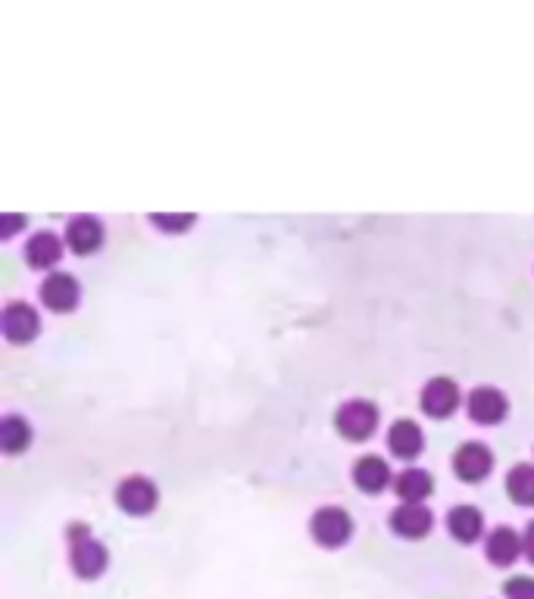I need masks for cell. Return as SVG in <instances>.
Returning a JSON list of instances; mask_svg holds the SVG:
<instances>
[{
	"instance_id": "obj_1",
	"label": "cell",
	"mask_w": 534,
	"mask_h": 599,
	"mask_svg": "<svg viewBox=\"0 0 534 599\" xmlns=\"http://www.w3.org/2000/svg\"><path fill=\"white\" fill-rule=\"evenodd\" d=\"M69 565L75 568V575L91 581L100 571L107 568V546L97 543L85 525H72L69 528Z\"/></svg>"
},
{
	"instance_id": "obj_2",
	"label": "cell",
	"mask_w": 534,
	"mask_h": 599,
	"mask_svg": "<svg viewBox=\"0 0 534 599\" xmlns=\"http://www.w3.org/2000/svg\"><path fill=\"white\" fill-rule=\"evenodd\" d=\"M335 425H338L341 437H347V440H366V437H372V431L378 425V409L369 400H350L338 409Z\"/></svg>"
},
{
	"instance_id": "obj_3",
	"label": "cell",
	"mask_w": 534,
	"mask_h": 599,
	"mask_svg": "<svg viewBox=\"0 0 534 599\" xmlns=\"http://www.w3.org/2000/svg\"><path fill=\"white\" fill-rule=\"evenodd\" d=\"M310 531H313L316 543H322V546H341V543L350 537L353 522H350V515H347L344 509L325 506V509H319V512L313 515Z\"/></svg>"
},
{
	"instance_id": "obj_4",
	"label": "cell",
	"mask_w": 534,
	"mask_h": 599,
	"mask_svg": "<svg viewBox=\"0 0 534 599\" xmlns=\"http://www.w3.org/2000/svg\"><path fill=\"white\" fill-rule=\"evenodd\" d=\"M157 484H150L147 478H125L116 487V503L122 512L129 515H147L150 509L157 506Z\"/></svg>"
},
{
	"instance_id": "obj_5",
	"label": "cell",
	"mask_w": 534,
	"mask_h": 599,
	"mask_svg": "<svg viewBox=\"0 0 534 599\" xmlns=\"http://www.w3.org/2000/svg\"><path fill=\"white\" fill-rule=\"evenodd\" d=\"M79 297H82V288L79 281L66 272H57V275H47L44 284H41V300L54 309V312H69L79 306Z\"/></svg>"
},
{
	"instance_id": "obj_6",
	"label": "cell",
	"mask_w": 534,
	"mask_h": 599,
	"mask_svg": "<svg viewBox=\"0 0 534 599\" xmlns=\"http://www.w3.org/2000/svg\"><path fill=\"white\" fill-rule=\"evenodd\" d=\"M491 465H494V459H491V450L485 444H463L453 456L456 475H460L466 484H475L481 478H488Z\"/></svg>"
},
{
	"instance_id": "obj_7",
	"label": "cell",
	"mask_w": 534,
	"mask_h": 599,
	"mask_svg": "<svg viewBox=\"0 0 534 599\" xmlns=\"http://www.w3.org/2000/svg\"><path fill=\"white\" fill-rule=\"evenodd\" d=\"M456 406H460V387H456V381L450 378H435L428 381L425 390H422V409L428 415H435V419H444V415H450Z\"/></svg>"
},
{
	"instance_id": "obj_8",
	"label": "cell",
	"mask_w": 534,
	"mask_h": 599,
	"mask_svg": "<svg viewBox=\"0 0 534 599\" xmlns=\"http://www.w3.org/2000/svg\"><path fill=\"white\" fill-rule=\"evenodd\" d=\"M38 328H41V319H38V312L29 303H10L4 309V334H7V341L25 344V341H32V337L38 334Z\"/></svg>"
},
{
	"instance_id": "obj_9",
	"label": "cell",
	"mask_w": 534,
	"mask_h": 599,
	"mask_svg": "<svg viewBox=\"0 0 534 599\" xmlns=\"http://www.w3.org/2000/svg\"><path fill=\"white\" fill-rule=\"evenodd\" d=\"M431 509H425L422 503H403L391 512V528L400 534V537H410V540H419L431 531Z\"/></svg>"
},
{
	"instance_id": "obj_10",
	"label": "cell",
	"mask_w": 534,
	"mask_h": 599,
	"mask_svg": "<svg viewBox=\"0 0 534 599\" xmlns=\"http://www.w3.org/2000/svg\"><path fill=\"white\" fill-rule=\"evenodd\" d=\"M506 409H510V403H506V397L500 394L497 387H478V390H472V397H469V415H472L475 422L494 425V422L503 419Z\"/></svg>"
},
{
	"instance_id": "obj_11",
	"label": "cell",
	"mask_w": 534,
	"mask_h": 599,
	"mask_svg": "<svg viewBox=\"0 0 534 599\" xmlns=\"http://www.w3.org/2000/svg\"><path fill=\"white\" fill-rule=\"evenodd\" d=\"M66 244L75 253H94L100 244H104V225H100L94 216H75L66 225Z\"/></svg>"
},
{
	"instance_id": "obj_12",
	"label": "cell",
	"mask_w": 534,
	"mask_h": 599,
	"mask_svg": "<svg viewBox=\"0 0 534 599\" xmlns=\"http://www.w3.org/2000/svg\"><path fill=\"white\" fill-rule=\"evenodd\" d=\"M353 481H356V487L366 490V493H378V490L388 487L391 468L381 456H363L360 462L353 465Z\"/></svg>"
},
{
	"instance_id": "obj_13",
	"label": "cell",
	"mask_w": 534,
	"mask_h": 599,
	"mask_svg": "<svg viewBox=\"0 0 534 599\" xmlns=\"http://www.w3.org/2000/svg\"><path fill=\"white\" fill-rule=\"evenodd\" d=\"M60 256H63V244L57 234H50V231H38L35 238L25 244V259H29V266H35V269L57 266Z\"/></svg>"
},
{
	"instance_id": "obj_14",
	"label": "cell",
	"mask_w": 534,
	"mask_h": 599,
	"mask_svg": "<svg viewBox=\"0 0 534 599\" xmlns=\"http://www.w3.org/2000/svg\"><path fill=\"white\" fill-rule=\"evenodd\" d=\"M447 528L460 543H472L481 537V531H485V515H481L475 506H456L447 515Z\"/></svg>"
},
{
	"instance_id": "obj_15",
	"label": "cell",
	"mask_w": 534,
	"mask_h": 599,
	"mask_svg": "<svg viewBox=\"0 0 534 599\" xmlns=\"http://www.w3.org/2000/svg\"><path fill=\"white\" fill-rule=\"evenodd\" d=\"M388 444L400 459H416L422 453V431L416 422L400 419V422H394V428L388 434Z\"/></svg>"
},
{
	"instance_id": "obj_16",
	"label": "cell",
	"mask_w": 534,
	"mask_h": 599,
	"mask_svg": "<svg viewBox=\"0 0 534 599\" xmlns=\"http://www.w3.org/2000/svg\"><path fill=\"white\" fill-rule=\"evenodd\" d=\"M488 559L494 565H513L522 553V540L513 528H497L491 537H488Z\"/></svg>"
},
{
	"instance_id": "obj_17",
	"label": "cell",
	"mask_w": 534,
	"mask_h": 599,
	"mask_svg": "<svg viewBox=\"0 0 534 599\" xmlns=\"http://www.w3.org/2000/svg\"><path fill=\"white\" fill-rule=\"evenodd\" d=\"M431 490H435V481H431V475L422 472V468H406V472H400V478H397V497L406 503L425 500Z\"/></svg>"
},
{
	"instance_id": "obj_18",
	"label": "cell",
	"mask_w": 534,
	"mask_h": 599,
	"mask_svg": "<svg viewBox=\"0 0 534 599\" xmlns=\"http://www.w3.org/2000/svg\"><path fill=\"white\" fill-rule=\"evenodd\" d=\"M32 444V428L25 419H19V415H7L4 422H0V447H4L7 453H19Z\"/></svg>"
},
{
	"instance_id": "obj_19",
	"label": "cell",
	"mask_w": 534,
	"mask_h": 599,
	"mask_svg": "<svg viewBox=\"0 0 534 599\" xmlns=\"http://www.w3.org/2000/svg\"><path fill=\"white\" fill-rule=\"evenodd\" d=\"M506 493L519 506H534V465H516L506 478Z\"/></svg>"
},
{
	"instance_id": "obj_20",
	"label": "cell",
	"mask_w": 534,
	"mask_h": 599,
	"mask_svg": "<svg viewBox=\"0 0 534 599\" xmlns=\"http://www.w3.org/2000/svg\"><path fill=\"white\" fill-rule=\"evenodd\" d=\"M506 599H534V578H510L506 581Z\"/></svg>"
},
{
	"instance_id": "obj_21",
	"label": "cell",
	"mask_w": 534,
	"mask_h": 599,
	"mask_svg": "<svg viewBox=\"0 0 534 599\" xmlns=\"http://www.w3.org/2000/svg\"><path fill=\"white\" fill-rule=\"evenodd\" d=\"M154 222H157L160 228H166V231H185V228L194 222V216H163V213H157Z\"/></svg>"
},
{
	"instance_id": "obj_22",
	"label": "cell",
	"mask_w": 534,
	"mask_h": 599,
	"mask_svg": "<svg viewBox=\"0 0 534 599\" xmlns=\"http://www.w3.org/2000/svg\"><path fill=\"white\" fill-rule=\"evenodd\" d=\"M522 550H525V556L534 562V522L528 525V531H525V540H522Z\"/></svg>"
},
{
	"instance_id": "obj_23",
	"label": "cell",
	"mask_w": 534,
	"mask_h": 599,
	"mask_svg": "<svg viewBox=\"0 0 534 599\" xmlns=\"http://www.w3.org/2000/svg\"><path fill=\"white\" fill-rule=\"evenodd\" d=\"M19 222H25V219H22V216H7V219H4V238H10V234L19 228Z\"/></svg>"
}]
</instances>
